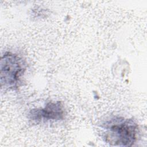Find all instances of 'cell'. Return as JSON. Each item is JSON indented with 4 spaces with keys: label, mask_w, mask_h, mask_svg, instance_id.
<instances>
[{
    "label": "cell",
    "mask_w": 147,
    "mask_h": 147,
    "mask_svg": "<svg viewBox=\"0 0 147 147\" xmlns=\"http://www.w3.org/2000/svg\"><path fill=\"white\" fill-rule=\"evenodd\" d=\"M104 141L111 146H131L136 142L139 134L137 123L133 119L113 117L101 125Z\"/></svg>",
    "instance_id": "cell-1"
},
{
    "label": "cell",
    "mask_w": 147,
    "mask_h": 147,
    "mask_svg": "<svg viewBox=\"0 0 147 147\" xmlns=\"http://www.w3.org/2000/svg\"><path fill=\"white\" fill-rule=\"evenodd\" d=\"M26 68L25 60L17 54L6 52L0 62L1 86L6 90H17Z\"/></svg>",
    "instance_id": "cell-2"
},
{
    "label": "cell",
    "mask_w": 147,
    "mask_h": 147,
    "mask_svg": "<svg viewBox=\"0 0 147 147\" xmlns=\"http://www.w3.org/2000/svg\"><path fill=\"white\" fill-rule=\"evenodd\" d=\"M65 110L60 101L49 102L44 107L32 109L29 114V119L38 123L50 121H60L64 118Z\"/></svg>",
    "instance_id": "cell-3"
}]
</instances>
